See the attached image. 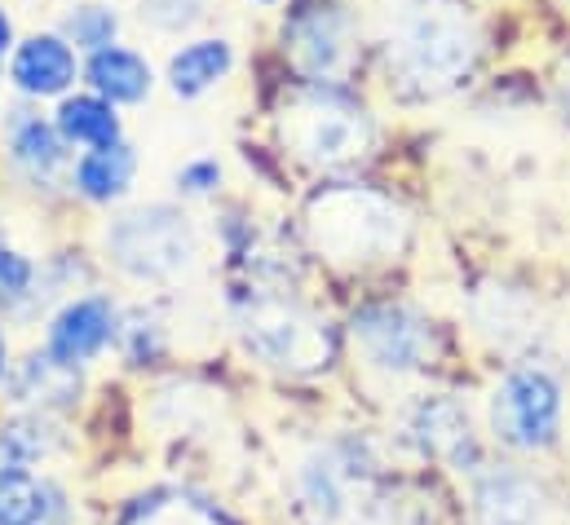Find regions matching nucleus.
I'll use <instances>...</instances> for the list:
<instances>
[{"instance_id": "obj_1", "label": "nucleus", "mask_w": 570, "mask_h": 525, "mask_svg": "<svg viewBox=\"0 0 570 525\" xmlns=\"http://www.w3.org/2000/svg\"><path fill=\"white\" fill-rule=\"evenodd\" d=\"M381 31L390 76L416 98L460 85L478 58V22L460 0H390Z\"/></svg>"}, {"instance_id": "obj_17", "label": "nucleus", "mask_w": 570, "mask_h": 525, "mask_svg": "<svg viewBox=\"0 0 570 525\" xmlns=\"http://www.w3.org/2000/svg\"><path fill=\"white\" fill-rule=\"evenodd\" d=\"M45 491L31 473L4 468L0 473V525H40L45 517Z\"/></svg>"}, {"instance_id": "obj_2", "label": "nucleus", "mask_w": 570, "mask_h": 525, "mask_svg": "<svg viewBox=\"0 0 570 525\" xmlns=\"http://www.w3.org/2000/svg\"><path fill=\"white\" fill-rule=\"evenodd\" d=\"M309 244L336 265H376L407 248V212L372 186H327L305 208Z\"/></svg>"}, {"instance_id": "obj_4", "label": "nucleus", "mask_w": 570, "mask_h": 525, "mask_svg": "<svg viewBox=\"0 0 570 525\" xmlns=\"http://www.w3.org/2000/svg\"><path fill=\"white\" fill-rule=\"evenodd\" d=\"M239 331L244 345L266 358L271 367H287V372H318L332 363V336L327 323L314 318L309 309H301L287 296H271L257 291L239 305Z\"/></svg>"}, {"instance_id": "obj_14", "label": "nucleus", "mask_w": 570, "mask_h": 525, "mask_svg": "<svg viewBox=\"0 0 570 525\" xmlns=\"http://www.w3.org/2000/svg\"><path fill=\"white\" fill-rule=\"evenodd\" d=\"M134 164H138L134 150H129L125 141H111V146L89 150V155L76 164V181H80V190H85L89 199H116V195L129 190Z\"/></svg>"}, {"instance_id": "obj_23", "label": "nucleus", "mask_w": 570, "mask_h": 525, "mask_svg": "<svg viewBox=\"0 0 570 525\" xmlns=\"http://www.w3.org/2000/svg\"><path fill=\"white\" fill-rule=\"evenodd\" d=\"M31 287V265L22 261L18 252H4L0 248V300H13Z\"/></svg>"}, {"instance_id": "obj_25", "label": "nucleus", "mask_w": 570, "mask_h": 525, "mask_svg": "<svg viewBox=\"0 0 570 525\" xmlns=\"http://www.w3.org/2000/svg\"><path fill=\"white\" fill-rule=\"evenodd\" d=\"M4 49H9V18L0 13V58H4Z\"/></svg>"}, {"instance_id": "obj_13", "label": "nucleus", "mask_w": 570, "mask_h": 525, "mask_svg": "<svg viewBox=\"0 0 570 525\" xmlns=\"http://www.w3.org/2000/svg\"><path fill=\"white\" fill-rule=\"evenodd\" d=\"M226 71H230V44H226V40H195V44H186V49L173 58L168 80H173V89H177L181 98H195V93L213 89Z\"/></svg>"}, {"instance_id": "obj_20", "label": "nucleus", "mask_w": 570, "mask_h": 525, "mask_svg": "<svg viewBox=\"0 0 570 525\" xmlns=\"http://www.w3.org/2000/svg\"><path fill=\"white\" fill-rule=\"evenodd\" d=\"M13 159L22 168H31V172H53L62 164V141H58V132L49 129V125L27 120L22 129L13 132Z\"/></svg>"}, {"instance_id": "obj_5", "label": "nucleus", "mask_w": 570, "mask_h": 525, "mask_svg": "<svg viewBox=\"0 0 570 525\" xmlns=\"http://www.w3.org/2000/svg\"><path fill=\"white\" fill-rule=\"evenodd\" d=\"M107 248H111V261L125 274L146 278V283H164V278H177L181 269H190L199 244H195L190 221L177 208L150 204L111 226Z\"/></svg>"}, {"instance_id": "obj_12", "label": "nucleus", "mask_w": 570, "mask_h": 525, "mask_svg": "<svg viewBox=\"0 0 570 525\" xmlns=\"http://www.w3.org/2000/svg\"><path fill=\"white\" fill-rule=\"evenodd\" d=\"M89 80L102 98L111 102H142L146 89H150V67H146L138 53L129 49H98L94 62H89Z\"/></svg>"}, {"instance_id": "obj_18", "label": "nucleus", "mask_w": 570, "mask_h": 525, "mask_svg": "<svg viewBox=\"0 0 570 525\" xmlns=\"http://www.w3.org/2000/svg\"><path fill=\"white\" fill-rule=\"evenodd\" d=\"M71 394H76V367L58 363L53 354L31 358L18 376V397L27 402H71Z\"/></svg>"}, {"instance_id": "obj_10", "label": "nucleus", "mask_w": 570, "mask_h": 525, "mask_svg": "<svg viewBox=\"0 0 570 525\" xmlns=\"http://www.w3.org/2000/svg\"><path fill=\"white\" fill-rule=\"evenodd\" d=\"M544 491L518 473H491L478 486V522L482 525H540Z\"/></svg>"}, {"instance_id": "obj_22", "label": "nucleus", "mask_w": 570, "mask_h": 525, "mask_svg": "<svg viewBox=\"0 0 570 525\" xmlns=\"http://www.w3.org/2000/svg\"><path fill=\"white\" fill-rule=\"evenodd\" d=\"M36 433H45L36 419L31 424H13L4 437H0V450H4V459L13 464V468H22V464H31L36 455H45L49 446H45V437H36Z\"/></svg>"}, {"instance_id": "obj_7", "label": "nucleus", "mask_w": 570, "mask_h": 525, "mask_svg": "<svg viewBox=\"0 0 570 525\" xmlns=\"http://www.w3.org/2000/svg\"><path fill=\"white\" fill-rule=\"evenodd\" d=\"M354 340L381 372H421L438 358V331L433 323L399 309V305H372L354 318Z\"/></svg>"}, {"instance_id": "obj_21", "label": "nucleus", "mask_w": 570, "mask_h": 525, "mask_svg": "<svg viewBox=\"0 0 570 525\" xmlns=\"http://www.w3.org/2000/svg\"><path fill=\"white\" fill-rule=\"evenodd\" d=\"M67 31L76 36V44H89V49L98 53V49H111V40H116V18H111V9L89 4V9H80V13L67 22Z\"/></svg>"}, {"instance_id": "obj_3", "label": "nucleus", "mask_w": 570, "mask_h": 525, "mask_svg": "<svg viewBox=\"0 0 570 525\" xmlns=\"http://www.w3.org/2000/svg\"><path fill=\"white\" fill-rule=\"evenodd\" d=\"M284 141L318 168H336V164H354L372 150V120L358 102H350L336 89H309L301 93L279 120Z\"/></svg>"}, {"instance_id": "obj_15", "label": "nucleus", "mask_w": 570, "mask_h": 525, "mask_svg": "<svg viewBox=\"0 0 570 525\" xmlns=\"http://www.w3.org/2000/svg\"><path fill=\"white\" fill-rule=\"evenodd\" d=\"M58 129L67 141H85V146H111L120 137V120L111 111V102L102 98H71L58 111Z\"/></svg>"}, {"instance_id": "obj_6", "label": "nucleus", "mask_w": 570, "mask_h": 525, "mask_svg": "<svg viewBox=\"0 0 570 525\" xmlns=\"http://www.w3.org/2000/svg\"><path fill=\"white\" fill-rule=\"evenodd\" d=\"M491 428L513 450L553 446L558 428H562V389L553 385V376H544L535 367L513 372L491 397Z\"/></svg>"}, {"instance_id": "obj_16", "label": "nucleus", "mask_w": 570, "mask_h": 525, "mask_svg": "<svg viewBox=\"0 0 570 525\" xmlns=\"http://www.w3.org/2000/svg\"><path fill=\"white\" fill-rule=\"evenodd\" d=\"M125 525H230L217 508L199 504V499H186V495H155L142 499Z\"/></svg>"}, {"instance_id": "obj_26", "label": "nucleus", "mask_w": 570, "mask_h": 525, "mask_svg": "<svg viewBox=\"0 0 570 525\" xmlns=\"http://www.w3.org/2000/svg\"><path fill=\"white\" fill-rule=\"evenodd\" d=\"M0 376H4V336H0Z\"/></svg>"}, {"instance_id": "obj_8", "label": "nucleus", "mask_w": 570, "mask_h": 525, "mask_svg": "<svg viewBox=\"0 0 570 525\" xmlns=\"http://www.w3.org/2000/svg\"><path fill=\"white\" fill-rule=\"evenodd\" d=\"M116 336V309L102 296H85L76 305H67L53 327H49V354L67 367L89 363L94 354H102V345Z\"/></svg>"}, {"instance_id": "obj_19", "label": "nucleus", "mask_w": 570, "mask_h": 525, "mask_svg": "<svg viewBox=\"0 0 570 525\" xmlns=\"http://www.w3.org/2000/svg\"><path fill=\"white\" fill-rule=\"evenodd\" d=\"M296 53H301V62L309 67V71H336V62L345 58V40H341V27L332 22V18H309V22H301V31H296Z\"/></svg>"}, {"instance_id": "obj_11", "label": "nucleus", "mask_w": 570, "mask_h": 525, "mask_svg": "<svg viewBox=\"0 0 570 525\" xmlns=\"http://www.w3.org/2000/svg\"><path fill=\"white\" fill-rule=\"evenodd\" d=\"M407 433H412V442L421 450L438 455V459H460L469 450V415L446 397H425L412 410Z\"/></svg>"}, {"instance_id": "obj_9", "label": "nucleus", "mask_w": 570, "mask_h": 525, "mask_svg": "<svg viewBox=\"0 0 570 525\" xmlns=\"http://www.w3.org/2000/svg\"><path fill=\"white\" fill-rule=\"evenodd\" d=\"M76 80V53L67 49V40L58 36H31L18 53H13V85L22 93H40L53 98Z\"/></svg>"}, {"instance_id": "obj_24", "label": "nucleus", "mask_w": 570, "mask_h": 525, "mask_svg": "<svg viewBox=\"0 0 570 525\" xmlns=\"http://www.w3.org/2000/svg\"><path fill=\"white\" fill-rule=\"evenodd\" d=\"M181 186L186 190H213L217 186V164H195L181 172Z\"/></svg>"}]
</instances>
